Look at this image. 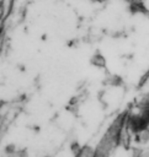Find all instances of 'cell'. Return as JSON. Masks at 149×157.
<instances>
[{
	"label": "cell",
	"mask_w": 149,
	"mask_h": 157,
	"mask_svg": "<svg viewBox=\"0 0 149 157\" xmlns=\"http://www.w3.org/2000/svg\"><path fill=\"white\" fill-rule=\"evenodd\" d=\"M2 15H4V9H2V5L0 4V20L2 18Z\"/></svg>",
	"instance_id": "1"
},
{
	"label": "cell",
	"mask_w": 149,
	"mask_h": 157,
	"mask_svg": "<svg viewBox=\"0 0 149 157\" xmlns=\"http://www.w3.org/2000/svg\"><path fill=\"white\" fill-rule=\"evenodd\" d=\"M1 2H2V0H0V4H1Z\"/></svg>",
	"instance_id": "2"
}]
</instances>
